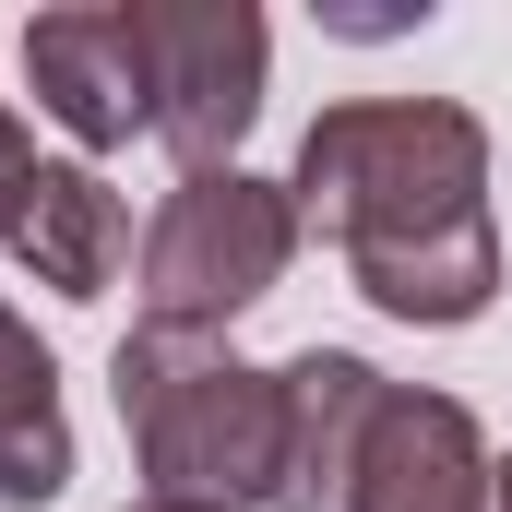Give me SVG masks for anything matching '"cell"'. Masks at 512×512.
<instances>
[{
  "instance_id": "cell-1",
  "label": "cell",
  "mask_w": 512,
  "mask_h": 512,
  "mask_svg": "<svg viewBox=\"0 0 512 512\" xmlns=\"http://www.w3.org/2000/svg\"><path fill=\"white\" fill-rule=\"evenodd\" d=\"M298 239H334L346 274L393 322H477L501 298L489 227V131L453 96H358L322 108L298 143Z\"/></svg>"
},
{
  "instance_id": "cell-2",
  "label": "cell",
  "mask_w": 512,
  "mask_h": 512,
  "mask_svg": "<svg viewBox=\"0 0 512 512\" xmlns=\"http://www.w3.org/2000/svg\"><path fill=\"white\" fill-rule=\"evenodd\" d=\"M120 382V429L143 453V501L179 512H239L274 501V465H286V382L239 370L215 334H120L108 358Z\"/></svg>"
},
{
  "instance_id": "cell-3",
  "label": "cell",
  "mask_w": 512,
  "mask_h": 512,
  "mask_svg": "<svg viewBox=\"0 0 512 512\" xmlns=\"http://www.w3.org/2000/svg\"><path fill=\"white\" fill-rule=\"evenodd\" d=\"M298 262V203L274 179H179L167 215L143 227V322L155 334H227L251 298H274V274Z\"/></svg>"
},
{
  "instance_id": "cell-4",
  "label": "cell",
  "mask_w": 512,
  "mask_h": 512,
  "mask_svg": "<svg viewBox=\"0 0 512 512\" xmlns=\"http://www.w3.org/2000/svg\"><path fill=\"white\" fill-rule=\"evenodd\" d=\"M143 12V72H155V143L179 179H215L262 108V12L239 0H131Z\"/></svg>"
},
{
  "instance_id": "cell-5",
  "label": "cell",
  "mask_w": 512,
  "mask_h": 512,
  "mask_svg": "<svg viewBox=\"0 0 512 512\" xmlns=\"http://www.w3.org/2000/svg\"><path fill=\"white\" fill-rule=\"evenodd\" d=\"M24 72H36V108L84 155L155 131V72H143V12L131 0H108V12H36L24 24Z\"/></svg>"
},
{
  "instance_id": "cell-6",
  "label": "cell",
  "mask_w": 512,
  "mask_h": 512,
  "mask_svg": "<svg viewBox=\"0 0 512 512\" xmlns=\"http://www.w3.org/2000/svg\"><path fill=\"white\" fill-rule=\"evenodd\" d=\"M286 382V465H274V512H346L358 501V453L382 429V370L346 358V346H310L274 370Z\"/></svg>"
},
{
  "instance_id": "cell-7",
  "label": "cell",
  "mask_w": 512,
  "mask_h": 512,
  "mask_svg": "<svg viewBox=\"0 0 512 512\" xmlns=\"http://www.w3.org/2000/svg\"><path fill=\"white\" fill-rule=\"evenodd\" d=\"M489 489H501V465L453 393H382V429L358 453L346 512H489Z\"/></svg>"
},
{
  "instance_id": "cell-8",
  "label": "cell",
  "mask_w": 512,
  "mask_h": 512,
  "mask_svg": "<svg viewBox=\"0 0 512 512\" xmlns=\"http://www.w3.org/2000/svg\"><path fill=\"white\" fill-rule=\"evenodd\" d=\"M0 251L24 262L36 286H60V298H108V274L131 251V203L84 155H36L24 191H12V215H0Z\"/></svg>"
},
{
  "instance_id": "cell-9",
  "label": "cell",
  "mask_w": 512,
  "mask_h": 512,
  "mask_svg": "<svg viewBox=\"0 0 512 512\" xmlns=\"http://www.w3.org/2000/svg\"><path fill=\"white\" fill-rule=\"evenodd\" d=\"M72 489V429H60V370L48 346L0 310V512H36Z\"/></svg>"
},
{
  "instance_id": "cell-10",
  "label": "cell",
  "mask_w": 512,
  "mask_h": 512,
  "mask_svg": "<svg viewBox=\"0 0 512 512\" xmlns=\"http://www.w3.org/2000/svg\"><path fill=\"white\" fill-rule=\"evenodd\" d=\"M24 167H36V143H24V120L0 108V215H12V191H24Z\"/></svg>"
},
{
  "instance_id": "cell-11",
  "label": "cell",
  "mask_w": 512,
  "mask_h": 512,
  "mask_svg": "<svg viewBox=\"0 0 512 512\" xmlns=\"http://www.w3.org/2000/svg\"><path fill=\"white\" fill-rule=\"evenodd\" d=\"M489 512H512V477H501V489H489Z\"/></svg>"
},
{
  "instance_id": "cell-12",
  "label": "cell",
  "mask_w": 512,
  "mask_h": 512,
  "mask_svg": "<svg viewBox=\"0 0 512 512\" xmlns=\"http://www.w3.org/2000/svg\"><path fill=\"white\" fill-rule=\"evenodd\" d=\"M131 512H179V501H131Z\"/></svg>"
}]
</instances>
